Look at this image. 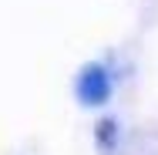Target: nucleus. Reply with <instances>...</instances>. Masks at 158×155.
Returning a JSON list of instances; mask_svg holds the SVG:
<instances>
[]
</instances>
